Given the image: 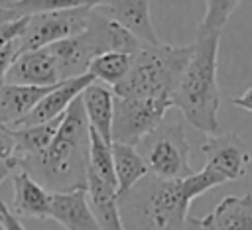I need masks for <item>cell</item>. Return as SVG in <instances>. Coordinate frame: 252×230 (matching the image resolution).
<instances>
[{
	"label": "cell",
	"mask_w": 252,
	"mask_h": 230,
	"mask_svg": "<svg viewBox=\"0 0 252 230\" xmlns=\"http://www.w3.org/2000/svg\"><path fill=\"white\" fill-rule=\"evenodd\" d=\"M87 169L94 173L100 181L116 189L114 161H112V144H106L94 130L89 128V165Z\"/></svg>",
	"instance_id": "cell-21"
},
{
	"label": "cell",
	"mask_w": 252,
	"mask_h": 230,
	"mask_svg": "<svg viewBox=\"0 0 252 230\" xmlns=\"http://www.w3.org/2000/svg\"><path fill=\"white\" fill-rule=\"evenodd\" d=\"M63 116H59L51 122H45V124H37V126L10 128L14 132V142H16V161L20 163L26 157H33V155L41 153L53 142V138L63 122Z\"/></svg>",
	"instance_id": "cell-19"
},
{
	"label": "cell",
	"mask_w": 252,
	"mask_h": 230,
	"mask_svg": "<svg viewBox=\"0 0 252 230\" xmlns=\"http://www.w3.org/2000/svg\"><path fill=\"white\" fill-rule=\"evenodd\" d=\"M18 18H22V16H18L16 12L6 10V8H2V6H0V26L8 24V22H12V20H18Z\"/></svg>",
	"instance_id": "cell-26"
},
{
	"label": "cell",
	"mask_w": 252,
	"mask_h": 230,
	"mask_svg": "<svg viewBox=\"0 0 252 230\" xmlns=\"http://www.w3.org/2000/svg\"><path fill=\"white\" fill-rule=\"evenodd\" d=\"M94 10L126 29L140 45H159V37L154 29L150 16V2L146 0H114L96 2Z\"/></svg>",
	"instance_id": "cell-9"
},
{
	"label": "cell",
	"mask_w": 252,
	"mask_h": 230,
	"mask_svg": "<svg viewBox=\"0 0 252 230\" xmlns=\"http://www.w3.org/2000/svg\"><path fill=\"white\" fill-rule=\"evenodd\" d=\"M89 165V122L81 96L67 108L53 142L37 155L18 163L49 193L85 189Z\"/></svg>",
	"instance_id": "cell-3"
},
{
	"label": "cell",
	"mask_w": 252,
	"mask_h": 230,
	"mask_svg": "<svg viewBox=\"0 0 252 230\" xmlns=\"http://www.w3.org/2000/svg\"><path fill=\"white\" fill-rule=\"evenodd\" d=\"M12 187H14V204L12 212L18 216H30L37 220H49V208H51V193L41 187L28 171L22 167H16L10 175Z\"/></svg>",
	"instance_id": "cell-13"
},
{
	"label": "cell",
	"mask_w": 252,
	"mask_h": 230,
	"mask_svg": "<svg viewBox=\"0 0 252 230\" xmlns=\"http://www.w3.org/2000/svg\"><path fill=\"white\" fill-rule=\"evenodd\" d=\"M0 224L4 230H26L24 224L18 220V216L12 212V208L0 199Z\"/></svg>",
	"instance_id": "cell-24"
},
{
	"label": "cell",
	"mask_w": 252,
	"mask_h": 230,
	"mask_svg": "<svg viewBox=\"0 0 252 230\" xmlns=\"http://www.w3.org/2000/svg\"><path fill=\"white\" fill-rule=\"evenodd\" d=\"M230 102H232L234 106L242 108V110H248V112H252V86H250L248 90H244L240 96H234V98H230Z\"/></svg>",
	"instance_id": "cell-25"
},
{
	"label": "cell",
	"mask_w": 252,
	"mask_h": 230,
	"mask_svg": "<svg viewBox=\"0 0 252 230\" xmlns=\"http://www.w3.org/2000/svg\"><path fill=\"white\" fill-rule=\"evenodd\" d=\"M134 55L128 53H102L98 57H94L89 65V75L94 79V83H100L108 88H116L128 75L130 67H132Z\"/></svg>",
	"instance_id": "cell-20"
},
{
	"label": "cell",
	"mask_w": 252,
	"mask_h": 230,
	"mask_svg": "<svg viewBox=\"0 0 252 230\" xmlns=\"http://www.w3.org/2000/svg\"><path fill=\"white\" fill-rule=\"evenodd\" d=\"M81 100H83L89 128L94 130L106 144H112V118H114L112 88L100 83H93L83 90Z\"/></svg>",
	"instance_id": "cell-17"
},
{
	"label": "cell",
	"mask_w": 252,
	"mask_h": 230,
	"mask_svg": "<svg viewBox=\"0 0 252 230\" xmlns=\"http://www.w3.org/2000/svg\"><path fill=\"white\" fill-rule=\"evenodd\" d=\"M26 20H28V16H22V18H18V20H12V22L0 26V51H2L8 43L16 41V39L22 35L24 26H26Z\"/></svg>",
	"instance_id": "cell-22"
},
{
	"label": "cell",
	"mask_w": 252,
	"mask_h": 230,
	"mask_svg": "<svg viewBox=\"0 0 252 230\" xmlns=\"http://www.w3.org/2000/svg\"><path fill=\"white\" fill-rule=\"evenodd\" d=\"M201 230H252V193L224 197L203 218H191Z\"/></svg>",
	"instance_id": "cell-12"
},
{
	"label": "cell",
	"mask_w": 252,
	"mask_h": 230,
	"mask_svg": "<svg viewBox=\"0 0 252 230\" xmlns=\"http://www.w3.org/2000/svg\"><path fill=\"white\" fill-rule=\"evenodd\" d=\"M93 6H94V2L83 0L79 6L28 16L24 31L18 37L20 53L43 49V47H49L61 39L83 33L87 29Z\"/></svg>",
	"instance_id": "cell-6"
},
{
	"label": "cell",
	"mask_w": 252,
	"mask_h": 230,
	"mask_svg": "<svg viewBox=\"0 0 252 230\" xmlns=\"http://www.w3.org/2000/svg\"><path fill=\"white\" fill-rule=\"evenodd\" d=\"M53 86H26V85H2L0 86V124L14 126L22 118H26L37 102L47 96Z\"/></svg>",
	"instance_id": "cell-16"
},
{
	"label": "cell",
	"mask_w": 252,
	"mask_h": 230,
	"mask_svg": "<svg viewBox=\"0 0 252 230\" xmlns=\"http://www.w3.org/2000/svg\"><path fill=\"white\" fill-rule=\"evenodd\" d=\"M169 108H173L169 100L122 98L114 94L112 144H126L136 147L165 120V112Z\"/></svg>",
	"instance_id": "cell-7"
},
{
	"label": "cell",
	"mask_w": 252,
	"mask_h": 230,
	"mask_svg": "<svg viewBox=\"0 0 252 230\" xmlns=\"http://www.w3.org/2000/svg\"><path fill=\"white\" fill-rule=\"evenodd\" d=\"M240 4L242 2L236 0L205 2V16L197 26V37L191 43L189 63L171 100L183 120L209 136H215L219 130L220 92L217 71L220 35L228 18Z\"/></svg>",
	"instance_id": "cell-1"
},
{
	"label": "cell",
	"mask_w": 252,
	"mask_h": 230,
	"mask_svg": "<svg viewBox=\"0 0 252 230\" xmlns=\"http://www.w3.org/2000/svg\"><path fill=\"white\" fill-rule=\"evenodd\" d=\"M138 153L146 161L148 173L163 179H185L193 175L189 163V140L185 134L183 118L163 120L152 134H148L138 145Z\"/></svg>",
	"instance_id": "cell-5"
},
{
	"label": "cell",
	"mask_w": 252,
	"mask_h": 230,
	"mask_svg": "<svg viewBox=\"0 0 252 230\" xmlns=\"http://www.w3.org/2000/svg\"><path fill=\"white\" fill-rule=\"evenodd\" d=\"M226 183L222 177L203 167L185 177L163 181L154 175L144 177L118 204L126 208L122 216L126 230H183L189 220L191 202L203 193Z\"/></svg>",
	"instance_id": "cell-2"
},
{
	"label": "cell",
	"mask_w": 252,
	"mask_h": 230,
	"mask_svg": "<svg viewBox=\"0 0 252 230\" xmlns=\"http://www.w3.org/2000/svg\"><path fill=\"white\" fill-rule=\"evenodd\" d=\"M0 230H4V228H2V224H0Z\"/></svg>",
	"instance_id": "cell-27"
},
{
	"label": "cell",
	"mask_w": 252,
	"mask_h": 230,
	"mask_svg": "<svg viewBox=\"0 0 252 230\" xmlns=\"http://www.w3.org/2000/svg\"><path fill=\"white\" fill-rule=\"evenodd\" d=\"M112 161H114V177H116V195L120 201L150 173L146 161L142 159V155L134 145L112 144Z\"/></svg>",
	"instance_id": "cell-18"
},
{
	"label": "cell",
	"mask_w": 252,
	"mask_h": 230,
	"mask_svg": "<svg viewBox=\"0 0 252 230\" xmlns=\"http://www.w3.org/2000/svg\"><path fill=\"white\" fill-rule=\"evenodd\" d=\"M87 201L93 210V216L98 224L100 230H126L120 214V204H118V195L116 189L110 187L108 183L100 181L94 173L87 169Z\"/></svg>",
	"instance_id": "cell-15"
},
{
	"label": "cell",
	"mask_w": 252,
	"mask_h": 230,
	"mask_svg": "<svg viewBox=\"0 0 252 230\" xmlns=\"http://www.w3.org/2000/svg\"><path fill=\"white\" fill-rule=\"evenodd\" d=\"M205 167L222 177L224 181H238L248 173L252 163V155L248 151L246 142L236 132H224L209 136L203 145Z\"/></svg>",
	"instance_id": "cell-8"
},
{
	"label": "cell",
	"mask_w": 252,
	"mask_h": 230,
	"mask_svg": "<svg viewBox=\"0 0 252 230\" xmlns=\"http://www.w3.org/2000/svg\"><path fill=\"white\" fill-rule=\"evenodd\" d=\"M63 83L53 55L47 47L20 53L6 75V85L26 86H53Z\"/></svg>",
	"instance_id": "cell-10"
},
{
	"label": "cell",
	"mask_w": 252,
	"mask_h": 230,
	"mask_svg": "<svg viewBox=\"0 0 252 230\" xmlns=\"http://www.w3.org/2000/svg\"><path fill=\"white\" fill-rule=\"evenodd\" d=\"M134 230H136V228H134Z\"/></svg>",
	"instance_id": "cell-28"
},
{
	"label": "cell",
	"mask_w": 252,
	"mask_h": 230,
	"mask_svg": "<svg viewBox=\"0 0 252 230\" xmlns=\"http://www.w3.org/2000/svg\"><path fill=\"white\" fill-rule=\"evenodd\" d=\"M49 220L61 224L65 230H100L87 201V191L51 193Z\"/></svg>",
	"instance_id": "cell-14"
},
{
	"label": "cell",
	"mask_w": 252,
	"mask_h": 230,
	"mask_svg": "<svg viewBox=\"0 0 252 230\" xmlns=\"http://www.w3.org/2000/svg\"><path fill=\"white\" fill-rule=\"evenodd\" d=\"M20 55V47H18V39L8 43L2 51H0V86L6 83V75L10 71V67L14 65L16 57Z\"/></svg>",
	"instance_id": "cell-23"
},
{
	"label": "cell",
	"mask_w": 252,
	"mask_h": 230,
	"mask_svg": "<svg viewBox=\"0 0 252 230\" xmlns=\"http://www.w3.org/2000/svg\"><path fill=\"white\" fill-rule=\"evenodd\" d=\"M94 79L91 75H83V77H77V79H69V81H63L59 83L47 96H43L37 106L26 116L22 118L18 124L10 126V128H26V126H37V124H45V122H51L59 116H63L67 112V108L71 106V102L83 94V90L93 85Z\"/></svg>",
	"instance_id": "cell-11"
},
{
	"label": "cell",
	"mask_w": 252,
	"mask_h": 230,
	"mask_svg": "<svg viewBox=\"0 0 252 230\" xmlns=\"http://www.w3.org/2000/svg\"><path fill=\"white\" fill-rule=\"evenodd\" d=\"M189 57L191 45H142L134 55L126 79L112 88V92L122 98H154L171 102Z\"/></svg>",
	"instance_id": "cell-4"
}]
</instances>
